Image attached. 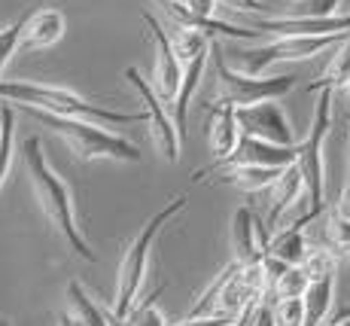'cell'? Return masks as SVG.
Here are the masks:
<instances>
[{
    "instance_id": "6da1fadb",
    "label": "cell",
    "mask_w": 350,
    "mask_h": 326,
    "mask_svg": "<svg viewBox=\"0 0 350 326\" xmlns=\"http://www.w3.org/2000/svg\"><path fill=\"white\" fill-rule=\"evenodd\" d=\"M22 162H25V171H28V180L33 186V195H37V205L46 214V220L58 229V235L64 238L67 250L79 256L85 262H95V250L89 247L85 241L83 229L77 223V208H73V195L70 186L58 177V171L49 165L43 153V144L40 138H28L22 144Z\"/></svg>"
},
{
    "instance_id": "7a4b0ae2",
    "label": "cell",
    "mask_w": 350,
    "mask_h": 326,
    "mask_svg": "<svg viewBox=\"0 0 350 326\" xmlns=\"http://www.w3.org/2000/svg\"><path fill=\"white\" fill-rule=\"evenodd\" d=\"M0 101L10 104H28L37 110L55 113V116L70 119H89L98 125H134V122H146V110L140 113H122V110H107L100 104H92L79 92L64 89V86L49 83H33V79H0Z\"/></svg>"
},
{
    "instance_id": "3957f363",
    "label": "cell",
    "mask_w": 350,
    "mask_h": 326,
    "mask_svg": "<svg viewBox=\"0 0 350 326\" xmlns=\"http://www.w3.org/2000/svg\"><path fill=\"white\" fill-rule=\"evenodd\" d=\"M12 107L28 113L40 125L52 128L77 153V159H83V162H128V165L140 162V149L128 138H122V134L107 131V125H98V122H89V119L55 116V113L37 110V107H28V104H12Z\"/></svg>"
},
{
    "instance_id": "277c9868",
    "label": "cell",
    "mask_w": 350,
    "mask_h": 326,
    "mask_svg": "<svg viewBox=\"0 0 350 326\" xmlns=\"http://www.w3.org/2000/svg\"><path fill=\"white\" fill-rule=\"evenodd\" d=\"M332 101H335V89H320L308 138L299 144V168H301V174H305L308 210L293 226H301V229L311 220H317L323 214V205H326V162H323V147H326L329 128H332Z\"/></svg>"
},
{
    "instance_id": "5b68a950",
    "label": "cell",
    "mask_w": 350,
    "mask_h": 326,
    "mask_svg": "<svg viewBox=\"0 0 350 326\" xmlns=\"http://www.w3.org/2000/svg\"><path fill=\"white\" fill-rule=\"evenodd\" d=\"M186 201H189V195L186 192L177 195L171 205L161 208L159 214L137 232V238L128 244V250L122 256V266H119V275H116V302H113V314L116 317H128L134 299H137V293H140V284H144V277H146V268H150L152 244H156L161 229H165L167 223H171L174 216L186 208Z\"/></svg>"
},
{
    "instance_id": "8992f818",
    "label": "cell",
    "mask_w": 350,
    "mask_h": 326,
    "mask_svg": "<svg viewBox=\"0 0 350 326\" xmlns=\"http://www.w3.org/2000/svg\"><path fill=\"white\" fill-rule=\"evenodd\" d=\"M213 71H217V98L213 104H232V107H250L259 101H278L295 89V77H250L244 71L228 67L223 46L211 43Z\"/></svg>"
},
{
    "instance_id": "52a82bcc",
    "label": "cell",
    "mask_w": 350,
    "mask_h": 326,
    "mask_svg": "<svg viewBox=\"0 0 350 326\" xmlns=\"http://www.w3.org/2000/svg\"><path fill=\"white\" fill-rule=\"evenodd\" d=\"M350 34H323V37H274L262 46H253V49H234V71H244L250 77H262L271 64H280V61H305L314 58L320 52L332 49V46L345 43Z\"/></svg>"
},
{
    "instance_id": "ba28073f",
    "label": "cell",
    "mask_w": 350,
    "mask_h": 326,
    "mask_svg": "<svg viewBox=\"0 0 350 326\" xmlns=\"http://www.w3.org/2000/svg\"><path fill=\"white\" fill-rule=\"evenodd\" d=\"M125 79H128V86L137 92L140 104H144V110H146V122H150V134H152V144H156V153L167 162V165H177L180 162V140H183V134H180L177 122H174L171 107L159 98V92L152 89L150 79L140 77L137 67H128Z\"/></svg>"
},
{
    "instance_id": "9c48e42d",
    "label": "cell",
    "mask_w": 350,
    "mask_h": 326,
    "mask_svg": "<svg viewBox=\"0 0 350 326\" xmlns=\"http://www.w3.org/2000/svg\"><path fill=\"white\" fill-rule=\"evenodd\" d=\"M144 25L150 28V37H152V49H156V67H152V89L159 92V98L165 101L167 107L174 104V98H177L180 92V83H183V71L186 64L180 61L177 49H174L171 37L165 34V28L156 22V18L150 16V12H144Z\"/></svg>"
},
{
    "instance_id": "30bf717a",
    "label": "cell",
    "mask_w": 350,
    "mask_h": 326,
    "mask_svg": "<svg viewBox=\"0 0 350 326\" xmlns=\"http://www.w3.org/2000/svg\"><path fill=\"white\" fill-rule=\"evenodd\" d=\"M253 28L271 37H323V34H350V12L338 16H274L253 18Z\"/></svg>"
},
{
    "instance_id": "8fae6325",
    "label": "cell",
    "mask_w": 350,
    "mask_h": 326,
    "mask_svg": "<svg viewBox=\"0 0 350 326\" xmlns=\"http://www.w3.org/2000/svg\"><path fill=\"white\" fill-rule=\"evenodd\" d=\"M238 122H241V131L250 134V138L295 147L293 125H289L286 113L280 110V104H274V101H259V104H250V107H238Z\"/></svg>"
},
{
    "instance_id": "7c38bea8",
    "label": "cell",
    "mask_w": 350,
    "mask_h": 326,
    "mask_svg": "<svg viewBox=\"0 0 350 326\" xmlns=\"http://www.w3.org/2000/svg\"><path fill=\"white\" fill-rule=\"evenodd\" d=\"M271 232L250 208H238L232 214V253L238 262H256L265 256Z\"/></svg>"
},
{
    "instance_id": "4fadbf2b",
    "label": "cell",
    "mask_w": 350,
    "mask_h": 326,
    "mask_svg": "<svg viewBox=\"0 0 350 326\" xmlns=\"http://www.w3.org/2000/svg\"><path fill=\"white\" fill-rule=\"evenodd\" d=\"M301 199H308V189H305V174H301L299 162H295V165L284 168L280 177L271 183V189H268V220H265L268 232L274 235L280 216H284L286 210H293Z\"/></svg>"
},
{
    "instance_id": "5bb4252c",
    "label": "cell",
    "mask_w": 350,
    "mask_h": 326,
    "mask_svg": "<svg viewBox=\"0 0 350 326\" xmlns=\"http://www.w3.org/2000/svg\"><path fill=\"white\" fill-rule=\"evenodd\" d=\"M64 31H67V18L62 16V10H52V6L33 10L31 16H25V31H22L18 52L49 49V46H55L64 37Z\"/></svg>"
},
{
    "instance_id": "9a60e30c",
    "label": "cell",
    "mask_w": 350,
    "mask_h": 326,
    "mask_svg": "<svg viewBox=\"0 0 350 326\" xmlns=\"http://www.w3.org/2000/svg\"><path fill=\"white\" fill-rule=\"evenodd\" d=\"M211 122H207V140H211L213 162H223L238 149L241 138V122H238V107L232 104H213L211 101Z\"/></svg>"
},
{
    "instance_id": "2e32d148",
    "label": "cell",
    "mask_w": 350,
    "mask_h": 326,
    "mask_svg": "<svg viewBox=\"0 0 350 326\" xmlns=\"http://www.w3.org/2000/svg\"><path fill=\"white\" fill-rule=\"evenodd\" d=\"M284 168H268V165H228L211 171L201 183H217V186H238L244 192H262L271 189V183L280 177Z\"/></svg>"
},
{
    "instance_id": "e0dca14e",
    "label": "cell",
    "mask_w": 350,
    "mask_h": 326,
    "mask_svg": "<svg viewBox=\"0 0 350 326\" xmlns=\"http://www.w3.org/2000/svg\"><path fill=\"white\" fill-rule=\"evenodd\" d=\"M265 253H271V256H278V260H284L286 266H301V262H305V256L311 253V241H308L305 229H301V226H293V223H289L284 232H274V235H271V241H268Z\"/></svg>"
},
{
    "instance_id": "ac0fdd59",
    "label": "cell",
    "mask_w": 350,
    "mask_h": 326,
    "mask_svg": "<svg viewBox=\"0 0 350 326\" xmlns=\"http://www.w3.org/2000/svg\"><path fill=\"white\" fill-rule=\"evenodd\" d=\"M207 55H211V49H207L204 55L192 58L189 64H186V71H183V83H180V92H177V98H174V104H171V113H174V122H177L180 134H186V110H189V101H192L195 89H198L201 77H204Z\"/></svg>"
},
{
    "instance_id": "d6986e66",
    "label": "cell",
    "mask_w": 350,
    "mask_h": 326,
    "mask_svg": "<svg viewBox=\"0 0 350 326\" xmlns=\"http://www.w3.org/2000/svg\"><path fill=\"white\" fill-rule=\"evenodd\" d=\"M67 308H70V314L77 317L83 326H113L110 323V308H98L95 302H92V296L83 290V284L79 281H70L67 284Z\"/></svg>"
},
{
    "instance_id": "ffe728a7",
    "label": "cell",
    "mask_w": 350,
    "mask_h": 326,
    "mask_svg": "<svg viewBox=\"0 0 350 326\" xmlns=\"http://www.w3.org/2000/svg\"><path fill=\"white\" fill-rule=\"evenodd\" d=\"M335 299V277H323V281H311L305 293V326H323L329 321Z\"/></svg>"
},
{
    "instance_id": "44dd1931",
    "label": "cell",
    "mask_w": 350,
    "mask_h": 326,
    "mask_svg": "<svg viewBox=\"0 0 350 326\" xmlns=\"http://www.w3.org/2000/svg\"><path fill=\"white\" fill-rule=\"evenodd\" d=\"M350 86V37L345 43H338V49H335L332 61H329V67L323 71V77L317 83L308 86V92H320V89H347Z\"/></svg>"
},
{
    "instance_id": "7402d4cb",
    "label": "cell",
    "mask_w": 350,
    "mask_h": 326,
    "mask_svg": "<svg viewBox=\"0 0 350 326\" xmlns=\"http://www.w3.org/2000/svg\"><path fill=\"white\" fill-rule=\"evenodd\" d=\"M0 128H3L0 138V186H3L12 168V147H16V107L10 101H0Z\"/></svg>"
},
{
    "instance_id": "603a6c76",
    "label": "cell",
    "mask_w": 350,
    "mask_h": 326,
    "mask_svg": "<svg viewBox=\"0 0 350 326\" xmlns=\"http://www.w3.org/2000/svg\"><path fill=\"white\" fill-rule=\"evenodd\" d=\"M308 287H311L308 271L301 266H289L284 275L271 284V293H268L265 299H271V302H278V299H305Z\"/></svg>"
},
{
    "instance_id": "cb8c5ba5",
    "label": "cell",
    "mask_w": 350,
    "mask_h": 326,
    "mask_svg": "<svg viewBox=\"0 0 350 326\" xmlns=\"http://www.w3.org/2000/svg\"><path fill=\"white\" fill-rule=\"evenodd\" d=\"M159 293H161V284L152 290L150 296L134 299V305H131V311H128L125 323L128 326H167V317L161 314V308H159Z\"/></svg>"
},
{
    "instance_id": "d4e9b609",
    "label": "cell",
    "mask_w": 350,
    "mask_h": 326,
    "mask_svg": "<svg viewBox=\"0 0 350 326\" xmlns=\"http://www.w3.org/2000/svg\"><path fill=\"white\" fill-rule=\"evenodd\" d=\"M174 25H177V22H174ZM171 43H174V49H177V55H180L183 64H189L192 58L204 55V52L211 49V37H207V34H201V31H195V28H186V25H177Z\"/></svg>"
},
{
    "instance_id": "484cf974",
    "label": "cell",
    "mask_w": 350,
    "mask_h": 326,
    "mask_svg": "<svg viewBox=\"0 0 350 326\" xmlns=\"http://www.w3.org/2000/svg\"><path fill=\"white\" fill-rule=\"evenodd\" d=\"M301 268L308 271V277H311V281H323V277H335L338 260H335L332 250H326V247H311V253L305 256Z\"/></svg>"
},
{
    "instance_id": "4316f807",
    "label": "cell",
    "mask_w": 350,
    "mask_h": 326,
    "mask_svg": "<svg viewBox=\"0 0 350 326\" xmlns=\"http://www.w3.org/2000/svg\"><path fill=\"white\" fill-rule=\"evenodd\" d=\"M22 31H25V18H16L6 28H0V77H3L10 58L18 52V43H22Z\"/></svg>"
},
{
    "instance_id": "83f0119b",
    "label": "cell",
    "mask_w": 350,
    "mask_h": 326,
    "mask_svg": "<svg viewBox=\"0 0 350 326\" xmlns=\"http://www.w3.org/2000/svg\"><path fill=\"white\" fill-rule=\"evenodd\" d=\"M271 305L278 326H305V299H278Z\"/></svg>"
},
{
    "instance_id": "f1b7e54d",
    "label": "cell",
    "mask_w": 350,
    "mask_h": 326,
    "mask_svg": "<svg viewBox=\"0 0 350 326\" xmlns=\"http://www.w3.org/2000/svg\"><path fill=\"white\" fill-rule=\"evenodd\" d=\"M341 0H293L289 16H338Z\"/></svg>"
},
{
    "instance_id": "f546056e",
    "label": "cell",
    "mask_w": 350,
    "mask_h": 326,
    "mask_svg": "<svg viewBox=\"0 0 350 326\" xmlns=\"http://www.w3.org/2000/svg\"><path fill=\"white\" fill-rule=\"evenodd\" d=\"M326 238L335 247L350 244V216H345L341 210H332V216H329V223H326Z\"/></svg>"
},
{
    "instance_id": "4dcf8cb0",
    "label": "cell",
    "mask_w": 350,
    "mask_h": 326,
    "mask_svg": "<svg viewBox=\"0 0 350 326\" xmlns=\"http://www.w3.org/2000/svg\"><path fill=\"white\" fill-rule=\"evenodd\" d=\"M250 326H278V323H274V305L268 302V299H262V302L256 305Z\"/></svg>"
},
{
    "instance_id": "1f68e13d",
    "label": "cell",
    "mask_w": 350,
    "mask_h": 326,
    "mask_svg": "<svg viewBox=\"0 0 350 326\" xmlns=\"http://www.w3.org/2000/svg\"><path fill=\"white\" fill-rule=\"evenodd\" d=\"M217 3H219V0H186V6H189L195 16H204V18H213Z\"/></svg>"
},
{
    "instance_id": "d6a6232c",
    "label": "cell",
    "mask_w": 350,
    "mask_h": 326,
    "mask_svg": "<svg viewBox=\"0 0 350 326\" xmlns=\"http://www.w3.org/2000/svg\"><path fill=\"white\" fill-rule=\"evenodd\" d=\"M226 6H232V10H241V12H259L262 6V0H223Z\"/></svg>"
},
{
    "instance_id": "836d02e7",
    "label": "cell",
    "mask_w": 350,
    "mask_h": 326,
    "mask_svg": "<svg viewBox=\"0 0 350 326\" xmlns=\"http://www.w3.org/2000/svg\"><path fill=\"white\" fill-rule=\"evenodd\" d=\"M347 317H350V308H345V311H341V314H335L332 321H326L323 326H347Z\"/></svg>"
},
{
    "instance_id": "e575fe53",
    "label": "cell",
    "mask_w": 350,
    "mask_h": 326,
    "mask_svg": "<svg viewBox=\"0 0 350 326\" xmlns=\"http://www.w3.org/2000/svg\"><path fill=\"white\" fill-rule=\"evenodd\" d=\"M341 250V256H345V260L350 262V244H345V247H338Z\"/></svg>"
},
{
    "instance_id": "d590c367",
    "label": "cell",
    "mask_w": 350,
    "mask_h": 326,
    "mask_svg": "<svg viewBox=\"0 0 350 326\" xmlns=\"http://www.w3.org/2000/svg\"><path fill=\"white\" fill-rule=\"evenodd\" d=\"M345 104H347V110H350V86L345 89Z\"/></svg>"
},
{
    "instance_id": "8d00e7d4",
    "label": "cell",
    "mask_w": 350,
    "mask_h": 326,
    "mask_svg": "<svg viewBox=\"0 0 350 326\" xmlns=\"http://www.w3.org/2000/svg\"><path fill=\"white\" fill-rule=\"evenodd\" d=\"M0 326H12L10 321H6V317H0Z\"/></svg>"
},
{
    "instance_id": "74e56055",
    "label": "cell",
    "mask_w": 350,
    "mask_h": 326,
    "mask_svg": "<svg viewBox=\"0 0 350 326\" xmlns=\"http://www.w3.org/2000/svg\"><path fill=\"white\" fill-rule=\"evenodd\" d=\"M0 138H3V128H0Z\"/></svg>"
},
{
    "instance_id": "f35d334b",
    "label": "cell",
    "mask_w": 350,
    "mask_h": 326,
    "mask_svg": "<svg viewBox=\"0 0 350 326\" xmlns=\"http://www.w3.org/2000/svg\"><path fill=\"white\" fill-rule=\"evenodd\" d=\"M177 3H186V0H177Z\"/></svg>"
}]
</instances>
